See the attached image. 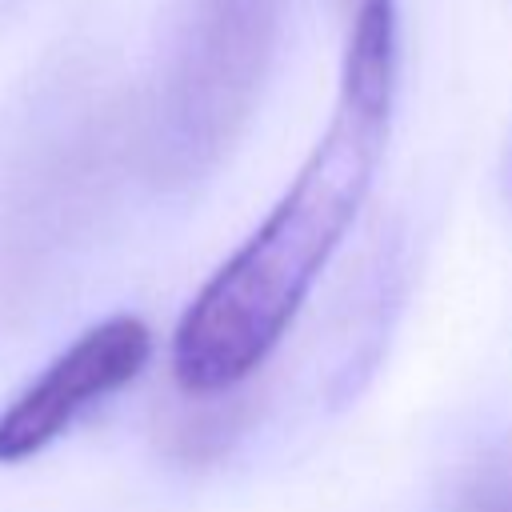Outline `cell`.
<instances>
[{"instance_id": "3957f363", "label": "cell", "mask_w": 512, "mask_h": 512, "mask_svg": "<svg viewBox=\"0 0 512 512\" xmlns=\"http://www.w3.org/2000/svg\"><path fill=\"white\" fill-rule=\"evenodd\" d=\"M148 356L152 332L140 316L92 324L0 412V464H20L48 448L88 404L132 384Z\"/></svg>"}, {"instance_id": "277c9868", "label": "cell", "mask_w": 512, "mask_h": 512, "mask_svg": "<svg viewBox=\"0 0 512 512\" xmlns=\"http://www.w3.org/2000/svg\"><path fill=\"white\" fill-rule=\"evenodd\" d=\"M460 512H512V460L476 472L460 496Z\"/></svg>"}, {"instance_id": "6da1fadb", "label": "cell", "mask_w": 512, "mask_h": 512, "mask_svg": "<svg viewBox=\"0 0 512 512\" xmlns=\"http://www.w3.org/2000/svg\"><path fill=\"white\" fill-rule=\"evenodd\" d=\"M396 72V0H356L324 136L260 228L192 296L172 332V376L188 396L232 392L292 328L372 188L388 144Z\"/></svg>"}, {"instance_id": "7a4b0ae2", "label": "cell", "mask_w": 512, "mask_h": 512, "mask_svg": "<svg viewBox=\"0 0 512 512\" xmlns=\"http://www.w3.org/2000/svg\"><path fill=\"white\" fill-rule=\"evenodd\" d=\"M284 0H200L168 88V144L184 164L212 160L248 120L268 72Z\"/></svg>"}]
</instances>
